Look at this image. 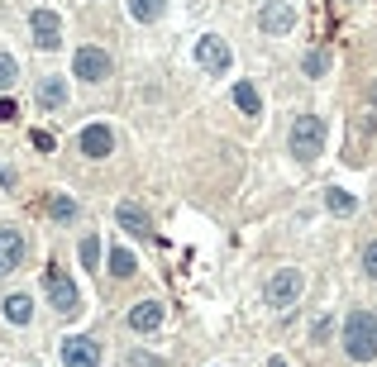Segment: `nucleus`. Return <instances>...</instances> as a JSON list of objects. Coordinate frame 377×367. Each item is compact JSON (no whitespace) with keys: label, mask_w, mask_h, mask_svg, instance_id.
I'll use <instances>...</instances> for the list:
<instances>
[{"label":"nucleus","mask_w":377,"mask_h":367,"mask_svg":"<svg viewBox=\"0 0 377 367\" xmlns=\"http://www.w3.org/2000/svg\"><path fill=\"white\" fill-rule=\"evenodd\" d=\"M196 63H201L205 72H210V77H220V72H229L234 53H229V43H224V38L205 33V38H196Z\"/></svg>","instance_id":"39448f33"},{"label":"nucleus","mask_w":377,"mask_h":367,"mask_svg":"<svg viewBox=\"0 0 377 367\" xmlns=\"http://www.w3.org/2000/svg\"><path fill=\"white\" fill-rule=\"evenodd\" d=\"M157 324H162V305L157 301H139L129 310V329H139V334H153Z\"/></svg>","instance_id":"f8f14e48"},{"label":"nucleus","mask_w":377,"mask_h":367,"mask_svg":"<svg viewBox=\"0 0 377 367\" xmlns=\"http://www.w3.org/2000/svg\"><path fill=\"white\" fill-rule=\"evenodd\" d=\"M325 72H330V58H325L320 48L306 53V77H325Z\"/></svg>","instance_id":"4be33fe9"},{"label":"nucleus","mask_w":377,"mask_h":367,"mask_svg":"<svg viewBox=\"0 0 377 367\" xmlns=\"http://www.w3.org/2000/svg\"><path fill=\"white\" fill-rule=\"evenodd\" d=\"M258 29L263 33H291L296 29V5L291 0H263V10H258Z\"/></svg>","instance_id":"20e7f679"},{"label":"nucleus","mask_w":377,"mask_h":367,"mask_svg":"<svg viewBox=\"0 0 377 367\" xmlns=\"http://www.w3.org/2000/svg\"><path fill=\"white\" fill-rule=\"evenodd\" d=\"M48 215L53 220H77V201L72 196H48Z\"/></svg>","instance_id":"aec40b11"},{"label":"nucleus","mask_w":377,"mask_h":367,"mask_svg":"<svg viewBox=\"0 0 377 367\" xmlns=\"http://www.w3.org/2000/svg\"><path fill=\"white\" fill-rule=\"evenodd\" d=\"M38 105H43V110H67V81L63 77H43L38 81Z\"/></svg>","instance_id":"ddd939ff"},{"label":"nucleus","mask_w":377,"mask_h":367,"mask_svg":"<svg viewBox=\"0 0 377 367\" xmlns=\"http://www.w3.org/2000/svg\"><path fill=\"white\" fill-rule=\"evenodd\" d=\"M15 115H19V110H15V100H0V124H10Z\"/></svg>","instance_id":"cd10ccee"},{"label":"nucleus","mask_w":377,"mask_h":367,"mask_svg":"<svg viewBox=\"0 0 377 367\" xmlns=\"http://www.w3.org/2000/svg\"><path fill=\"white\" fill-rule=\"evenodd\" d=\"M72 72L95 86V81L110 77V58H105V48H91V43H86V48H77V58H72Z\"/></svg>","instance_id":"423d86ee"},{"label":"nucleus","mask_w":377,"mask_h":367,"mask_svg":"<svg viewBox=\"0 0 377 367\" xmlns=\"http://www.w3.org/2000/svg\"><path fill=\"white\" fill-rule=\"evenodd\" d=\"M110 148H115V139H110L105 124H86L81 129V153H86V158H110Z\"/></svg>","instance_id":"9b49d317"},{"label":"nucleus","mask_w":377,"mask_h":367,"mask_svg":"<svg viewBox=\"0 0 377 367\" xmlns=\"http://www.w3.org/2000/svg\"><path fill=\"white\" fill-rule=\"evenodd\" d=\"M363 272L377 282V243H368V248H363Z\"/></svg>","instance_id":"b1692460"},{"label":"nucleus","mask_w":377,"mask_h":367,"mask_svg":"<svg viewBox=\"0 0 377 367\" xmlns=\"http://www.w3.org/2000/svg\"><path fill=\"white\" fill-rule=\"evenodd\" d=\"M234 105L244 115H263V96H258V86H253V81H239V86H234Z\"/></svg>","instance_id":"2eb2a0df"},{"label":"nucleus","mask_w":377,"mask_h":367,"mask_svg":"<svg viewBox=\"0 0 377 367\" xmlns=\"http://www.w3.org/2000/svg\"><path fill=\"white\" fill-rule=\"evenodd\" d=\"M81 262H86V267H100V239H81Z\"/></svg>","instance_id":"5701e85b"},{"label":"nucleus","mask_w":377,"mask_h":367,"mask_svg":"<svg viewBox=\"0 0 377 367\" xmlns=\"http://www.w3.org/2000/svg\"><path fill=\"white\" fill-rule=\"evenodd\" d=\"M129 15L139 19V24H153L162 15V0H129Z\"/></svg>","instance_id":"a211bd4d"},{"label":"nucleus","mask_w":377,"mask_h":367,"mask_svg":"<svg viewBox=\"0 0 377 367\" xmlns=\"http://www.w3.org/2000/svg\"><path fill=\"white\" fill-rule=\"evenodd\" d=\"M29 33H33V43L43 53H53L58 43H63V19L53 15V10H33L29 15Z\"/></svg>","instance_id":"0eeeda50"},{"label":"nucleus","mask_w":377,"mask_h":367,"mask_svg":"<svg viewBox=\"0 0 377 367\" xmlns=\"http://www.w3.org/2000/svg\"><path fill=\"white\" fill-rule=\"evenodd\" d=\"M334 334V319H315V344H325Z\"/></svg>","instance_id":"bb28decb"},{"label":"nucleus","mask_w":377,"mask_h":367,"mask_svg":"<svg viewBox=\"0 0 377 367\" xmlns=\"http://www.w3.org/2000/svg\"><path fill=\"white\" fill-rule=\"evenodd\" d=\"M301 291H306L301 267H277L267 277V305H277V310H291V305L301 301Z\"/></svg>","instance_id":"7ed1b4c3"},{"label":"nucleus","mask_w":377,"mask_h":367,"mask_svg":"<svg viewBox=\"0 0 377 367\" xmlns=\"http://www.w3.org/2000/svg\"><path fill=\"white\" fill-rule=\"evenodd\" d=\"M129 367H167V363H162V358H153V353H134V358H129Z\"/></svg>","instance_id":"a878e982"},{"label":"nucleus","mask_w":377,"mask_h":367,"mask_svg":"<svg viewBox=\"0 0 377 367\" xmlns=\"http://www.w3.org/2000/svg\"><path fill=\"white\" fill-rule=\"evenodd\" d=\"M291 153H296V162H315L325 153V119L320 115H296V124H291Z\"/></svg>","instance_id":"f03ea898"},{"label":"nucleus","mask_w":377,"mask_h":367,"mask_svg":"<svg viewBox=\"0 0 377 367\" xmlns=\"http://www.w3.org/2000/svg\"><path fill=\"white\" fill-rule=\"evenodd\" d=\"M15 267H24V234L0 229V277H10Z\"/></svg>","instance_id":"9d476101"},{"label":"nucleus","mask_w":377,"mask_h":367,"mask_svg":"<svg viewBox=\"0 0 377 367\" xmlns=\"http://www.w3.org/2000/svg\"><path fill=\"white\" fill-rule=\"evenodd\" d=\"M29 139H33V148H38V153H53V134H48V129H33Z\"/></svg>","instance_id":"393cba45"},{"label":"nucleus","mask_w":377,"mask_h":367,"mask_svg":"<svg viewBox=\"0 0 377 367\" xmlns=\"http://www.w3.org/2000/svg\"><path fill=\"white\" fill-rule=\"evenodd\" d=\"M325 210H330V215H339V220H348V215L358 210V201H353L348 191H339V186H334V191H325Z\"/></svg>","instance_id":"dca6fc26"},{"label":"nucleus","mask_w":377,"mask_h":367,"mask_svg":"<svg viewBox=\"0 0 377 367\" xmlns=\"http://www.w3.org/2000/svg\"><path fill=\"white\" fill-rule=\"evenodd\" d=\"M115 220H120V229H125V234H134V239H148V215H143L134 201H125V206L115 210Z\"/></svg>","instance_id":"4468645a"},{"label":"nucleus","mask_w":377,"mask_h":367,"mask_svg":"<svg viewBox=\"0 0 377 367\" xmlns=\"http://www.w3.org/2000/svg\"><path fill=\"white\" fill-rule=\"evenodd\" d=\"M63 367H100V349H95V339L77 334L63 344Z\"/></svg>","instance_id":"1a4fd4ad"},{"label":"nucleus","mask_w":377,"mask_h":367,"mask_svg":"<svg viewBox=\"0 0 377 367\" xmlns=\"http://www.w3.org/2000/svg\"><path fill=\"white\" fill-rule=\"evenodd\" d=\"M29 315H33L29 296H10V301H5V319H10V324H29Z\"/></svg>","instance_id":"f3484780"},{"label":"nucleus","mask_w":377,"mask_h":367,"mask_svg":"<svg viewBox=\"0 0 377 367\" xmlns=\"http://www.w3.org/2000/svg\"><path fill=\"white\" fill-rule=\"evenodd\" d=\"M344 353L353 363H373L377 358V315L373 310H353L344 319Z\"/></svg>","instance_id":"f257e3e1"},{"label":"nucleus","mask_w":377,"mask_h":367,"mask_svg":"<svg viewBox=\"0 0 377 367\" xmlns=\"http://www.w3.org/2000/svg\"><path fill=\"white\" fill-rule=\"evenodd\" d=\"M110 277H120V282L134 277V253L129 248H110Z\"/></svg>","instance_id":"6ab92c4d"},{"label":"nucleus","mask_w":377,"mask_h":367,"mask_svg":"<svg viewBox=\"0 0 377 367\" xmlns=\"http://www.w3.org/2000/svg\"><path fill=\"white\" fill-rule=\"evenodd\" d=\"M48 296H53V310H58V315H77V310H81L77 287H72V282H67L58 267L48 272Z\"/></svg>","instance_id":"6e6552de"},{"label":"nucleus","mask_w":377,"mask_h":367,"mask_svg":"<svg viewBox=\"0 0 377 367\" xmlns=\"http://www.w3.org/2000/svg\"><path fill=\"white\" fill-rule=\"evenodd\" d=\"M15 77H19L15 58H10V53H0V91H10V86H15Z\"/></svg>","instance_id":"412c9836"}]
</instances>
